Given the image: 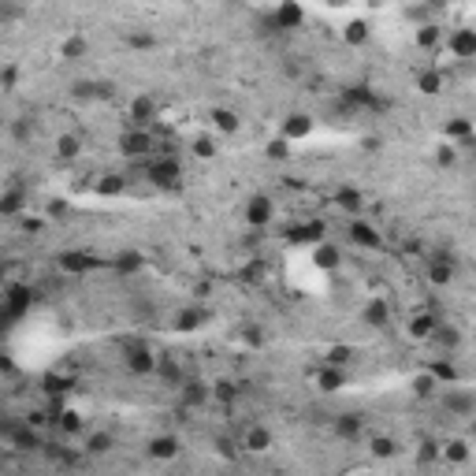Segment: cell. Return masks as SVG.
I'll return each instance as SVG.
<instances>
[{"label":"cell","instance_id":"1","mask_svg":"<svg viewBox=\"0 0 476 476\" xmlns=\"http://www.w3.org/2000/svg\"><path fill=\"white\" fill-rule=\"evenodd\" d=\"M145 179L160 190H179V183H183V164L171 153H153L145 160Z\"/></svg>","mask_w":476,"mask_h":476},{"label":"cell","instance_id":"2","mask_svg":"<svg viewBox=\"0 0 476 476\" xmlns=\"http://www.w3.org/2000/svg\"><path fill=\"white\" fill-rule=\"evenodd\" d=\"M339 108L350 112V116H354V112H387L391 101H384V97L376 93L372 86H365V82H357V86H347V90H342Z\"/></svg>","mask_w":476,"mask_h":476},{"label":"cell","instance_id":"3","mask_svg":"<svg viewBox=\"0 0 476 476\" xmlns=\"http://www.w3.org/2000/svg\"><path fill=\"white\" fill-rule=\"evenodd\" d=\"M120 153L130 160H149L157 153V138L149 134V127H130L120 134Z\"/></svg>","mask_w":476,"mask_h":476},{"label":"cell","instance_id":"4","mask_svg":"<svg viewBox=\"0 0 476 476\" xmlns=\"http://www.w3.org/2000/svg\"><path fill=\"white\" fill-rule=\"evenodd\" d=\"M38 302V290L26 287V283H11L4 290V324H15L30 313V305Z\"/></svg>","mask_w":476,"mask_h":476},{"label":"cell","instance_id":"5","mask_svg":"<svg viewBox=\"0 0 476 476\" xmlns=\"http://www.w3.org/2000/svg\"><path fill=\"white\" fill-rule=\"evenodd\" d=\"M123 365L134 376H153L157 365H160V357L145 347V342H123Z\"/></svg>","mask_w":476,"mask_h":476},{"label":"cell","instance_id":"6","mask_svg":"<svg viewBox=\"0 0 476 476\" xmlns=\"http://www.w3.org/2000/svg\"><path fill=\"white\" fill-rule=\"evenodd\" d=\"M4 439H8V447H15V450H41V447H45L41 428H34L30 421H23V424H4Z\"/></svg>","mask_w":476,"mask_h":476},{"label":"cell","instance_id":"7","mask_svg":"<svg viewBox=\"0 0 476 476\" xmlns=\"http://www.w3.org/2000/svg\"><path fill=\"white\" fill-rule=\"evenodd\" d=\"M56 268L68 272V275H86L93 268H101V260H97V253H90V250H60Z\"/></svg>","mask_w":476,"mask_h":476},{"label":"cell","instance_id":"8","mask_svg":"<svg viewBox=\"0 0 476 476\" xmlns=\"http://www.w3.org/2000/svg\"><path fill=\"white\" fill-rule=\"evenodd\" d=\"M443 409H447L450 417H472L476 413V391H462V387H454L443 395Z\"/></svg>","mask_w":476,"mask_h":476},{"label":"cell","instance_id":"9","mask_svg":"<svg viewBox=\"0 0 476 476\" xmlns=\"http://www.w3.org/2000/svg\"><path fill=\"white\" fill-rule=\"evenodd\" d=\"M272 216H275V205H272L268 194H257V198L245 201V223L257 227V231H260V227H268Z\"/></svg>","mask_w":476,"mask_h":476},{"label":"cell","instance_id":"10","mask_svg":"<svg viewBox=\"0 0 476 476\" xmlns=\"http://www.w3.org/2000/svg\"><path fill=\"white\" fill-rule=\"evenodd\" d=\"M332 432H335L342 443H357L361 435H365V417H361V413H335Z\"/></svg>","mask_w":476,"mask_h":476},{"label":"cell","instance_id":"11","mask_svg":"<svg viewBox=\"0 0 476 476\" xmlns=\"http://www.w3.org/2000/svg\"><path fill=\"white\" fill-rule=\"evenodd\" d=\"M208 398H212L208 384H201V380H183L179 384V402H183L186 409H201V406H208Z\"/></svg>","mask_w":476,"mask_h":476},{"label":"cell","instance_id":"12","mask_svg":"<svg viewBox=\"0 0 476 476\" xmlns=\"http://www.w3.org/2000/svg\"><path fill=\"white\" fill-rule=\"evenodd\" d=\"M272 19H275V26L287 34V30H298V26L305 23V11H302L298 0H283V4L272 11Z\"/></svg>","mask_w":476,"mask_h":476},{"label":"cell","instance_id":"13","mask_svg":"<svg viewBox=\"0 0 476 476\" xmlns=\"http://www.w3.org/2000/svg\"><path fill=\"white\" fill-rule=\"evenodd\" d=\"M361 320H365V327H372V332H387V324H391L387 298H372L365 309H361Z\"/></svg>","mask_w":476,"mask_h":476},{"label":"cell","instance_id":"14","mask_svg":"<svg viewBox=\"0 0 476 476\" xmlns=\"http://www.w3.org/2000/svg\"><path fill=\"white\" fill-rule=\"evenodd\" d=\"M287 238L290 242H324L327 238V223L324 220H298L287 231Z\"/></svg>","mask_w":476,"mask_h":476},{"label":"cell","instance_id":"15","mask_svg":"<svg viewBox=\"0 0 476 476\" xmlns=\"http://www.w3.org/2000/svg\"><path fill=\"white\" fill-rule=\"evenodd\" d=\"M447 48H450V56H458V60H476V30H469V26L454 30Z\"/></svg>","mask_w":476,"mask_h":476},{"label":"cell","instance_id":"16","mask_svg":"<svg viewBox=\"0 0 476 476\" xmlns=\"http://www.w3.org/2000/svg\"><path fill=\"white\" fill-rule=\"evenodd\" d=\"M350 242L354 245H361V250H380V231H376V227L372 223H365V220H361V216H354V223H350Z\"/></svg>","mask_w":476,"mask_h":476},{"label":"cell","instance_id":"17","mask_svg":"<svg viewBox=\"0 0 476 476\" xmlns=\"http://www.w3.org/2000/svg\"><path fill=\"white\" fill-rule=\"evenodd\" d=\"M145 450H149V458H157V462H171V458H179V450H183V443H179V435H153Z\"/></svg>","mask_w":476,"mask_h":476},{"label":"cell","instance_id":"18","mask_svg":"<svg viewBox=\"0 0 476 476\" xmlns=\"http://www.w3.org/2000/svg\"><path fill=\"white\" fill-rule=\"evenodd\" d=\"M157 120V101L149 93H138L134 101H130V123L134 127H149Z\"/></svg>","mask_w":476,"mask_h":476},{"label":"cell","instance_id":"19","mask_svg":"<svg viewBox=\"0 0 476 476\" xmlns=\"http://www.w3.org/2000/svg\"><path fill=\"white\" fill-rule=\"evenodd\" d=\"M428 279H432L435 287H447L450 279H454V257L450 253H435L428 260Z\"/></svg>","mask_w":476,"mask_h":476},{"label":"cell","instance_id":"20","mask_svg":"<svg viewBox=\"0 0 476 476\" xmlns=\"http://www.w3.org/2000/svg\"><path fill=\"white\" fill-rule=\"evenodd\" d=\"M335 205L342 212H350V216H361V208H365V194H361L357 186H339L335 190Z\"/></svg>","mask_w":476,"mask_h":476},{"label":"cell","instance_id":"21","mask_svg":"<svg viewBox=\"0 0 476 476\" xmlns=\"http://www.w3.org/2000/svg\"><path fill=\"white\" fill-rule=\"evenodd\" d=\"M309 130H313V116H305V112H290V116L283 120V138H290V142L305 138Z\"/></svg>","mask_w":476,"mask_h":476},{"label":"cell","instance_id":"22","mask_svg":"<svg viewBox=\"0 0 476 476\" xmlns=\"http://www.w3.org/2000/svg\"><path fill=\"white\" fill-rule=\"evenodd\" d=\"M205 320H208L205 309L186 305V309H179V313H175V332H198V327H201Z\"/></svg>","mask_w":476,"mask_h":476},{"label":"cell","instance_id":"23","mask_svg":"<svg viewBox=\"0 0 476 476\" xmlns=\"http://www.w3.org/2000/svg\"><path fill=\"white\" fill-rule=\"evenodd\" d=\"M242 447L250 450V454H265L272 447V432L265 428V424H253V428L242 435Z\"/></svg>","mask_w":476,"mask_h":476},{"label":"cell","instance_id":"24","mask_svg":"<svg viewBox=\"0 0 476 476\" xmlns=\"http://www.w3.org/2000/svg\"><path fill=\"white\" fill-rule=\"evenodd\" d=\"M112 268H116V275H134V272L145 268V257L138 250H123V253L112 257Z\"/></svg>","mask_w":476,"mask_h":476},{"label":"cell","instance_id":"25","mask_svg":"<svg viewBox=\"0 0 476 476\" xmlns=\"http://www.w3.org/2000/svg\"><path fill=\"white\" fill-rule=\"evenodd\" d=\"M23 205H26L23 186H8L4 194H0V216H19Z\"/></svg>","mask_w":476,"mask_h":476},{"label":"cell","instance_id":"26","mask_svg":"<svg viewBox=\"0 0 476 476\" xmlns=\"http://www.w3.org/2000/svg\"><path fill=\"white\" fill-rule=\"evenodd\" d=\"M208 120H212V127H216L220 130V134H235V130H238V112H231V108H212L208 112Z\"/></svg>","mask_w":476,"mask_h":476},{"label":"cell","instance_id":"27","mask_svg":"<svg viewBox=\"0 0 476 476\" xmlns=\"http://www.w3.org/2000/svg\"><path fill=\"white\" fill-rule=\"evenodd\" d=\"M342 384H347V376H342V369H339V365H324V369H320V376H317V387L324 391V395L339 391Z\"/></svg>","mask_w":476,"mask_h":476},{"label":"cell","instance_id":"28","mask_svg":"<svg viewBox=\"0 0 476 476\" xmlns=\"http://www.w3.org/2000/svg\"><path fill=\"white\" fill-rule=\"evenodd\" d=\"M428 372L435 376L439 384H447V387H450V384H458V365L450 361V354H447V357H435L432 365H428Z\"/></svg>","mask_w":476,"mask_h":476},{"label":"cell","instance_id":"29","mask_svg":"<svg viewBox=\"0 0 476 476\" xmlns=\"http://www.w3.org/2000/svg\"><path fill=\"white\" fill-rule=\"evenodd\" d=\"M417 90H421L424 97H435V93L443 90V71H435V68L417 71Z\"/></svg>","mask_w":476,"mask_h":476},{"label":"cell","instance_id":"30","mask_svg":"<svg viewBox=\"0 0 476 476\" xmlns=\"http://www.w3.org/2000/svg\"><path fill=\"white\" fill-rule=\"evenodd\" d=\"M432 342H439V347L450 354V350L462 347V332H458V327H450V324H439L435 332H432Z\"/></svg>","mask_w":476,"mask_h":476},{"label":"cell","instance_id":"31","mask_svg":"<svg viewBox=\"0 0 476 476\" xmlns=\"http://www.w3.org/2000/svg\"><path fill=\"white\" fill-rule=\"evenodd\" d=\"M82 56H90V41L82 34H71L68 41L60 45V60H82Z\"/></svg>","mask_w":476,"mask_h":476},{"label":"cell","instance_id":"32","mask_svg":"<svg viewBox=\"0 0 476 476\" xmlns=\"http://www.w3.org/2000/svg\"><path fill=\"white\" fill-rule=\"evenodd\" d=\"M112 447H116L112 432H90V439H86V454H90V458H105Z\"/></svg>","mask_w":476,"mask_h":476},{"label":"cell","instance_id":"33","mask_svg":"<svg viewBox=\"0 0 476 476\" xmlns=\"http://www.w3.org/2000/svg\"><path fill=\"white\" fill-rule=\"evenodd\" d=\"M123 190H127V179H123V175H116V171L97 179V194H101V198H120Z\"/></svg>","mask_w":476,"mask_h":476},{"label":"cell","instance_id":"34","mask_svg":"<svg viewBox=\"0 0 476 476\" xmlns=\"http://www.w3.org/2000/svg\"><path fill=\"white\" fill-rule=\"evenodd\" d=\"M435 327H439V320L432 313H417L413 320H409V335H413V339H432Z\"/></svg>","mask_w":476,"mask_h":476},{"label":"cell","instance_id":"35","mask_svg":"<svg viewBox=\"0 0 476 476\" xmlns=\"http://www.w3.org/2000/svg\"><path fill=\"white\" fill-rule=\"evenodd\" d=\"M82 153V138L78 134H60L56 138V160H75Z\"/></svg>","mask_w":476,"mask_h":476},{"label":"cell","instance_id":"36","mask_svg":"<svg viewBox=\"0 0 476 476\" xmlns=\"http://www.w3.org/2000/svg\"><path fill=\"white\" fill-rule=\"evenodd\" d=\"M350 361H354V350L347 347V342H335V347H327L324 350V365H350Z\"/></svg>","mask_w":476,"mask_h":476},{"label":"cell","instance_id":"37","mask_svg":"<svg viewBox=\"0 0 476 476\" xmlns=\"http://www.w3.org/2000/svg\"><path fill=\"white\" fill-rule=\"evenodd\" d=\"M342 265V253L335 250V245H327V242H320V250H317V268H339Z\"/></svg>","mask_w":476,"mask_h":476},{"label":"cell","instance_id":"38","mask_svg":"<svg viewBox=\"0 0 476 476\" xmlns=\"http://www.w3.org/2000/svg\"><path fill=\"white\" fill-rule=\"evenodd\" d=\"M443 458H447L450 465H465L469 462V447H465L462 439H450L447 447H443Z\"/></svg>","mask_w":476,"mask_h":476},{"label":"cell","instance_id":"39","mask_svg":"<svg viewBox=\"0 0 476 476\" xmlns=\"http://www.w3.org/2000/svg\"><path fill=\"white\" fill-rule=\"evenodd\" d=\"M369 450H372V458H395L398 454V443L391 439V435H376L369 443Z\"/></svg>","mask_w":476,"mask_h":476},{"label":"cell","instance_id":"40","mask_svg":"<svg viewBox=\"0 0 476 476\" xmlns=\"http://www.w3.org/2000/svg\"><path fill=\"white\" fill-rule=\"evenodd\" d=\"M41 391H45V395H68V391H71V380H68V376L48 372L45 380H41Z\"/></svg>","mask_w":476,"mask_h":476},{"label":"cell","instance_id":"41","mask_svg":"<svg viewBox=\"0 0 476 476\" xmlns=\"http://www.w3.org/2000/svg\"><path fill=\"white\" fill-rule=\"evenodd\" d=\"M157 372H160V380H168L171 387H179V384H183V380H186V376H183V369H179V365H175V361H171V357H164V361H160V365H157Z\"/></svg>","mask_w":476,"mask_h":476},{"label":"cell","instance_id":"42","mask_svg":"<svg viewBox=\"0 0 476 476\" xmlns=\"http://www.w3.org/2000/svg\"><path fill=\"white\" fill-rule=\"evenodd\" d=\"M342 38H347L350 45H365V41H369V23H365V19H354V23H347V30H342Z\"/></svg>","mask_w":476,"mask_h":476},{"label":"cell","instance_id":"43","mask_svg":"<svg viewBox=\"0 0 476 476\" xmlns=\"http://www.w3.org/2000/svg\"><path fill=\"white\" fill-rule=\"evenodd\" d=\"M443 130H447V138H472V123L465 116H454L443 123Z\"/></svg>","mask_w":476,"mask_h":476},{"label":"cell","instance_id":"44","mask_svg":"<svg viewBox=\"0 0 476 476\" xmlns=\"http://www.w3.org/2000/svg\"><path fill=\"white\" fill-rule=\"evenodd\" d=\"M56 428H60L63 435H75V432H82V421H78L75 409H63V413L56 417Z\"/></svg>","mask_w":476,"mask_h":476},{"label":"cell","instance_id":"45","mask_svg":"<svg viewBox=\"0 0 476 476\" xmlns=\"http://www.w3.org/2000/svg\"><path fill=\"white\" fill-rule=\"evenodd\" d=\"M212 398H220L223 406H231V402L238 398V384H231V380H220L216 387H212Z\"/></svg>","mask_w":476,"mask_h":476},{"label":"cell","instance_id":"46","mask_svg":"<svg viewBox=\"0 0 476 476\" xmlns=\"http://www.w3.org/2000/svg\"><path fill=\"white\" fill-rule=\"evenodd\" d=\"M435 387H439V380H435L432 372H424V376H417V380H413V395H417V398H428Z\"/></svg>","mask_w":476,"mask_h":476},{"label":"cell","instance_id":"47","mask_svg":"<svg viewBox=\"0 0 476 476\" xmlns=\"http://www.w3.org/2000/svg\"><path fill=\"white\" fill-rule=\"evenodd\" d=\"M268 160H287L290 157V138H275V142H268Z\"/></svg>","mask_w":476,"mask_h":476},{"label":"cell","instance_id":"48","mask_svg":"<svg viewBox=\"0 0 476 476\" xmlns=\"http://www.w3.org/2000/svg\"><path fill=\"white\" fill-rule=\"evenodd\" d=\"M435 41H439V26H432V23H424V26L417 30V45H421V48H432Z\"/></svg>","mask_w":476,"mask_h":476},{"label":"cell","instance_id":"49","mask_svg":"<svg viewBox=\"0 0 476 476\" xmlns=\"http://www.w3.org/2000/svg\"><path fill=\"white\" fill-rule=\"evenodd\" d=\"M242 342L245 347H265V332H260L257 324H245L242 327Z\"/></svg>","mask_w":476,"mask_h":476},{"label":"cell","instance_id":"50","mask_svg":"<svg viewBox=\"0 0 476 476\" xmlns=\"http://www.w3.org/2000/svg\"><path fill=\"white\" fill-rule=\"evenodd\" d=\"M127 45H130V48H153L157 38L145 34V30H134V34H127Z\"/></svg>","mask_w":476,"mask_h":476},{"label":"cell","instance_id":"51","mask_svg":"<svg viewBox=\"0 0 476 476\" xmlns=\"http://www.w3.org/2000/svg\"><path fill=\"white\" fill-rule=\"evenodd\" d=\"M15 78H19V71H15V63H8V68L0 71V90L11 93V90H15Z\"/></svg>","mask_w":476,"mask_h":476},{"label":"cell","instance_id":"52","mask_svg":"<svg viewBox=\"0 0 476 476\" xmlns=\"http://www.w3.org/2000/svg\"><path fill=\"white\" fill-rule=\"evenodd\" d=\"M212 153H216V142H212V138H198V142H194V157H212Z\"/></svg>","mask_w":476,"mask_h":476},{"label":"cell","instance_id":"53","mask_svg":"<svg viewBox=\"0 0 476 476\" xmlns=\"http://www.w3.org/2000/svg\"><path fill=\"white\" fill-rule=\"evenodd\" d=\"M435 160H439V164H443V168H450V164H454V160H458V153H454V145H443V149H439V153H435Z\"/></svg>","mask_w":476,"mask_h":476},{"label":"cell","instance_id":"54","mask_svg":"<svg viewBox=\"0 0 476 476\" xmlns=\"http://www.w3.org/2000/svg\"><path fill=\"white\" fill-rule=\"evenodd\" d=\"M439 454H443V450H439V443H424V447H421V462H435Z\"/></svg>","mask_w":476,"mask_h":476},{"label":"cell","instance_id":"55","mask_svg":"<svg viewBox=\"0 0 476 476\" xmlns=\"http://www.w3.org/2000/svg\"><path fill=\"white\" fill-rule=\"evenodd\" d=\"M11 134L19 138V142H26V138H30V123H26V120H15V123H11Z\"/></svg>","mask_w":476,"mask_h":476},{"label":"cell","instance_id":"56","mask_svg":"<svg viewBox=\"0 0 476 476\" xmlns=\"http://www.w3.org/2000/svg\"><path fill=\"white\" fill-rule=\"evenodd\" d=\"M48 216L63 220V216H68V201H48Z\"/></svg>","mask_w":476,"mask_h":476},{"label":"cell","instance_id":"57","mask_svg":"<svg viewBox=\"0 0 476 476\" xmlns=\"http://www.w3.org/2000/svg\"><path fill=\"white\" fill-rule=\"evenodd\" d=\"M260 268H265V265H260V260H250V265H245V272H242V275H245V279H257V275H260Z\"/></svg>","mask_w":476,"mask_h":476},{"label":"cell","instance_id":"58","mask_svg":"<svg viewBox=\"0 0 476 476\" xmlns=\"http://www.w3.org/2000/svg\"><path fill=\"white\" fill-rule=\"evenodd\" d=\"M23 231L26 235H38L41 231V220H23Z\"/></svg>","mask_w":476,"mask_h":476},{"label":"cell","instance_id":"59","mask_svg":"<svg viewBox=\"0 0 476 476\" xmlns=\"http://www.w3.org/2000/svg\"><path fill=\"white\" fill-rule=\"evenodd\" d=\"M428 4H447V0H428Z\"/></svg>","mask_w":476,"mask_h":476},{"label":"cell","instance_id":"60","mask_svg":"<svg viewBox=\"0 0 476 476\" xmlns=\"http://www.w3.org/2000/svg\"><path fill=\"white\" fill-rule=\"evenodd\" d=\"M472 432H476V421H472Z\"/></svg>","mask_w":476,"mask_h":476},{"label":"cell","instance_id":"61","mask_svg":"<svg viewBox=\"0 0 476 476\" xmlns=\"http://www.w3.org/2000/svg\"><path fill=\"white\" fill-rule=\"evenodd\" d=\"M472 160H476V149H472Z\"/></svg>","mask_w":476,"mask_h":476}]
</instances>
